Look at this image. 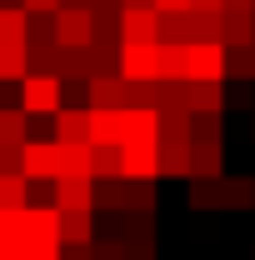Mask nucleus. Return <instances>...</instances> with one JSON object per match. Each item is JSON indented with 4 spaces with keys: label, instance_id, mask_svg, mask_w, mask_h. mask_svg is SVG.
<instances>
[{
    "label": "nucleus",
    "instance_id": "412c9836",
    "mask_svg": "<svg viewBox=\"0 0 255 260\" xmlns=\"http://www.w3.org/2000/svg\"><path fill=\"white\" fill-rule=\"evenodd\" d=\"M225 80H255V45H225Z\"/></svg>",
    "mask_w": 255,
    "mask_h": 260
},
{
    "label": "nucleus",
    "instance_id": "c756f323",
    "mask_svg": "<svg viewBox=\"0 0 255 260\" xmlns=\"http://www.w3.org/2000/svg\"><path fill=\"white\" fill-rule=\"evenodd\" d=\"M25 260H60V240H45V245H30Z\"/></svg>",
    "mask_w": 255,
    "mask_h": 260
},
{
    "label": "nucleus",
    "instance_id": "a878e982",
    "mask_svg": "<svg viewBox=\"0 0 255 260\" xmlns=\"http://www.w3.org/2000/svg\"><path fill=\"white\" fill-rule=\"evenodd\" d=\"M0 40H25V10L20 5H0Z\"/></svg>",
    "mask_w": 255,
    "mask_h": 260
},
{
    "label": "nucleus",
    "instance_id": "4be33fe9",
    "mask_svg": "<svg viewBox=\"0 0 255 260\" xmlns=\"http://www.w3.org/2000/svg\"><path fill=\"white\" fill-rule=\"evenodd\" d=\"M30 135V115L25 110H5L0 105V145H20Z\"/></svg>",
    "mask_w": 255,
    "mask_h": 260
},
{
    "label": "nucleus",
    "instance_id": "9b49d317",
    "mask_svg": "<svg viewBox=\"0 0 255 260\" xmlns=\"http://www.w3.org/2000/svg\"><path fill=\"white\" fill-rule=\"evenodd\" d=\"M185 110H220L225 115V80H185Z\"/></svg>",
    "mask_w": 255,
    "mask_h": 260
},
{
    "label": "nucleus",
    "instance_id": "5701e85b",
    "mask_svg": "<svg viewBox=\"0 0 255 260\" xmlns=\"http://www.w3.org/2000/svg\"><path fill=\"white\" fill-rule=\"evenodd\" d=\"M120 175V145H90V180Z\"/></svg>",
    "mask_w": 255,
    "mask_h": 260
},
{
    "label": "nucleus",
    "instance_id": "f03ea898",
    "mask_svg": "<svg viewBox=\"0 0 255 260\" xmlns=\"http://www.w3.org/2000/svg\"><path fill=\"white\" fill-rule=\"evenodd\" d=\"M60 105V75H20V110L25 115H50Z\"/></svg>",
    "mask_w": 255,
    "mask_h": 260
},
{
    "label": "nucleus",
    "instance_id": "58836bf2",
    "mask_svg": "<svg viewBox=\"0 0 255 260\" xmlns=\"http://www.w3.org/2000/svg\"><path fill=\"white\" fill-rule=\"evenodd\" d=\"M250 260H255V255H250Z\"/></svg>",
    "mask_w": 255,
    "mask_h": 260
},
{
    "label": "nucleus",
    "instance_id": "6e6552de",
    "mask_svg": "<svg viewBox=\"0 0 255 260\" xmlns=\"http://www.w3.org/2000/svg\"><path fill=\"white\" fill-rule=\"evenodd\" d=\"M130 140H155V110L150 105H120V145Z\"/></svg>",
    "mask_w": 255,
    "mask_h": 260
},
{
    "label": "nucleus",
    "instance_id": "c85d7f7f",
    "mask_svg": "<svg viewBox=\"0 0 255 260\" xmlns=\"http://www.w3.org/2000/svg\"><path fill=\"white\" fill-rule=\"evenodd\" d=\"M60 260H90V240H65Z\"/></svg>",
    "mask_w": 255,
    "mask_h": 260
},
{
    "label": "nucleus",
    "instance_id": "ddd939ff",
    "mask_svg": "<svg viewBox=\"0 0 255 260\" xmlns=\"http://www.w3.org/2000/svg\"><path fill=\"white\" fill-rule=\"evenodd\" d=\"M185 205L190 210H220V175H185Z\"/></svg>",
    "mask_w": 255,
    "mask_h": 260
},
{
    "label": "nucleus",
    "instance_id": "b1692460",
    "mask_svg": "<svg viewBox=\"0 0 255 260\" xmlns=\"http://www.w3.org/2000/svg\"><path fill=\"white\" fill-rule=\"evenodd\" d=\"M25 205V175L20 170H0V210Z\"/></svg>",
    "mask_w": 255,
    "mask_h": 260
},
{
    "label": "nucleus",
    "instance_id": "7c9ffc66",
    "mask_svg": "<svg viewBox=\"0 0 255 260\" xmlns=\"http://www.w3.org/2000/svg\"><path fill=\"white\" fill-rule=\"evenodd\" d=\"M0 170H20V145H0Z\"/></svg>",
    "mask_w": 255,
    "mask_h": 260
},
{
    "label": "nucleus",
    "instance_id": "20e7f679",
    "mask_svg": "<svg viewBox=\"0 0 255 260\" xmlns=\"http://www.w3.org/2000/svg\"><path fill=\"white\" fill-rule=\"evenodd\" d=\"M185 80H225V45L220 40H190Z\"/></svg>",
    "mask_w": 255,
    "mask_h": 260
},
{
    "label": "nucleus",
    "instance_id": "e433bc0d",
    "mask_svg": "<svg viewBox=\"0 0 255 260\" xmlns=\"http://www.w3.org/2000/svg\"><path fill=\"white\" fill-rule=\"evenodd\" d=\"M60 5H75V10H90V0H60Z\"/></svg>",
    "mask_w": 255,
    "mask_h": 260
},
{
    "label": "nucleus",
    "instance_id": "2f4dec72",
    "mask_svg": "<svg viewBox=\"0 0 255 260\" xmlns=\"http://www.w3.org/2000/svg\"><path fill=\"white\" fill-rule=\"evenodd\" d=\"M90 15H110L115 20L120 15V0H90Z\"/></svg>",
    "mask_w": 255,
    "mask_h": 260
},
{
    "label": "nucleus",
    "instance_id": "9d476101",
    "mask_svg": "<svg viewBox=\"0 0 255 260\" xmlns=\"http://www.w3.org/2000/svg\"><path fill=\"white\" fill-rule=\"evenodd\" d=\"M220 45H255V10H220Z\"/></svg>",
    "mask_w": 255,
    "mask_h": 260
},
{
    "label": "nucleus",
    "instance_id": "bb28decb",
    "mask_svg": "<svg viewBox=\"0 0 255 260\" xmlns=\"http://www.w3.org/2000/svg\"><path fill=\"white\" fill-rule=\"evenodd\" d=\"M90 260H125V250L110 235H90Z\"/></svg>",
    "mask_w": 255,
    "mask_h": 260
},
{
    "label": "nucleus",
    "instance_id": "f8f14e48",
    "mask_svg": "<svg viewBox=\"0 0 255 260\" xmlns=\"http://www.w3.org/2000/svg\"><path fill=\"white\" fill-rule=\"evenodd\" d=\"M220 210H255V175H220Z\"/></svg>",
    "mask_w": 255,
    "mask_h": 260
},
{
    "label": "nucleus",
    "instance_id": "2eb2a0df",
    "mask_svg": "<svg viewBox=\"0 0 255 260\" xmlns=\"http://www.w3.org/2000/svg\"><path fill=\"white\" fill-rule=\"evenodd\" d=\"M225 145L220 140H190V175H225Z\"/></svg>",
    "mask_w": 255,
    "mask_h": 260
},
{
    "label": "nucleus",
    "instance_id": "dca6fc26",
    "mask_svg": "<svg viewBox=\"0 0 255 260\" xmlns=\"http://www.w3.org/2000/svg\"><path fill=\"white\" fill-rule=\"evenodd\" d=\"M25 75H60V45L55 40L25 45Z\"/></svg>",
    "mask_w": 255,
    "mask_h": 260
},
{
    "label": "nucleus",
    "instance_id": "f3484780",
    "mask_svg": "<svg viewBox=\"0 0 255 260\" xmlns=\"http://www.w3.org/2000/svg\"><path fill=\"white\" fill-rule=\"evenodd\" d=\"M50 120H55V135L50 140H85V110L80 105H55Z\"/></svg>",
    "mask_w": 255,
    "mask_h": 260
},
{
    "label": "nucleus",
    "instance_id": "f257e3e1",
    "mask_svg": "<svg viewBox=\"0 0 255 260\" xmlns=\"http://www.w3.org/2000/svg\"><path fill=\"white\" fill-rule=\"evenodd\" d=\"M20 175L25 180H55L60 175V140H20Z\"/></svg>",
    "mask_w": 255,
    "mask_h": 260
},
{
    "label": "nucleus",
    "instance_id": "1a4fd4ad",
    "mask_svg": "<svg viewBox=\"0 0 255 260\" xmlns=\"http://www.w3.org/2000/svg\"><path fill=\"white\" fill-rule=\"evenodd\" d=\"M120 40L150 45V40H155V10H150V5H125V10H120Z\"/></svg>",
    "mask_w": 255,
    "mask_h": 260
},
{
    "label": "nucleus",
    "instance_id": "7ed1b4c3",
    "mask_svg": "<svg viewBox=\"0 0 255 260\" xmlns=\"http://www.w3.org/2000/svg\"><path fill=\"white\" fill-rule=\"evenodd\" d=\"M120 175L125 180H160V145L155 140H130V145H120Z\"/></svg>",
    "mask_w": 255,
    "mask_h": 260
},
{
    "label": "nucleus",
    "instance_id": "c9c22d12",
    "mask_svg": "<svg viewBox=\"0 0 255 260\" xmlns=\"http://www.w3.org/2000/svg\"><path fill=\"white\" fill-rule=\"evenodd\" d=\"M220 10H255V0H220Z\"/></svg>",
    "mask_w": 255,
    "mask_h": 260
},
{
    "label": "nucleus",
    "instance_id": "72a5a7b5",
    "mask_svg": "<svg viewBox=\"0 0 255 260\" xmlns=\"http://www.w3.org/2000/svg\"><path fill=\"white\" fill-rule=\"evenodd\" d=\"M185 10H220V0H185Z\"/></svg>",
    "mask_w": 255,
    "mask_h": 260
},
{
    "label": "nucleus",
    "instance_id": "39448f33",
    "mask_svg": "<svg viewBox=\"0 0 255 260\" xmlns=\"http://www.w3.org/2000/svg\"><path fill=\"white\" fill-rule=\"evenodd\" d=\"M115 75H125V80H155V40H150V45L120 40V50H115Z\"/></svg>",
    "mask_w": 255,
    "mask_h": 260
},
{
    "label": "nucleus",
    "instance_id": "0eeeda50",
    "mask_svg": "<svg viewBox=\"0 0 255 260\" xmlns=\"http://www.w3.org/2000/svg\"><path fill=\"white\" fill-rule=\"evenodd\" d=\"M50 20H55V45H90V10L55 5Z\"/></svg>",
    "mask_w": 255,
    "mask_h": 260
},
{
    "label": "nucleus",
    "instance_id": "473e14b6",
    "mask_svg": "<svg viewBox=\"0 0 255 260\" xmlns=\"http://www.w3.org/2000/svg\"><path fill=\"white\" fill-rule=\"evenodd\" d=\"M150 10H155V15H165V10H185V0H150Z\"/></svg>",
    "mask_w": 255,
    "mask_h": 260
},
{
    "label": "nucleus",
    "instance_id": "393cba45",
    "mask_svg": "<svg viewBox=\"0 0 255 260\" xmlns=\"http://www.w3.org/2000/svg\"><path fill=\"white\" fill-rule=\"evenodd\" d=\"M225 110H255V80H225Z\"/></svg>",
    "mask_w": 255,
    "mask_h": 260
},
{
    "label": "nucleus",
    "instance_id": "6ab92c4d",
    "mask_svg": "<svg viewBox=\"0 0 255 260\" xmlns=\"http://www.w3.org/2000/svg\"><path fill=\"white\" fill-rule=\"evenodd\" d=\"M185 140H225V120H220V110H190Z\"/></svg>",
    "mask_w": 255,
    "mask_h": 260
},
{
    "label": "nucleus",
    "instance_id": "4468645a",
    "mask_svg": "<svg viewBox=\"0 0 255 260\" xmlns=\"http://www.w3.org/2000/svg\"><path fill=\"white\" fill-rule=\"evenodd\" d=\"M160 145V175L185 180L190 175V140H155Z\"/></svg>",
    "mask_w": 255,
    "mask_h": 260
},
{
    "label": "nucleus",
    "instance_id": "aec40b11",
    "mask_svg": "<svg viewBox=\"0 0 255 260\" xmlns=\"http://www.w3.org/2000/svg\"><path fill=\"white\" fill-rule=\"evenodd\" d=\"M60 175H90V140H60Z\"/></svg>",
    "mask_w": 255,
    "mask_h": 260
},
{
    "label": "nucleus",
    "instance_id": "f704fd0d",
    "mask_svg": "<svg viewBox=\"0 0 255 260\" xmlns=\"http://www.w3.org/2000/svg\"><path fill=\"white\" fill-rule=\"evenodd\" d=\"M20 5H25V10H55L60 0H20Z\"/></svg>",
    "mask_w": 255,
    "mask_h": 260
},
{
    "label": "nucleus",
    "instance_id": "423d86ee",
    "mask_svg": "<svg viewBox=\"0 0 255 260\" xmlns=\"http://www.w3.org/2000/svg\"><path fill=\"white\" fill-rule=\"evenodd\" d=\"M50 205L55 210H95L90 175H55L50 180Z\"/></svg>",
    "mask_w": 255,
    "mask_h": 260
},
{
    "label": "nucleus",
    "instance_id": "cd10ccee",
    "mask_svg": "<svg viewBox=\"0 0 255 260\" xmlns=\"http://www.w3.org/2000/svg\"><path fill=\"white\" fill-rule=\"evenodd\" d=\"M115 240H120V235H115ZM120 250H125V260H160L155 240H120Z\"/></svg>",
    "mask_w": 255,
    "mask_h": 260
},
{
    "label": "nucleus",
    "instance_id": "4c0bfd02",
    "mask_svg": "<svg viewBox=\"0 0 255 260\" xmlns=\"http://www.w3.org/2000/svg\"><path fill=\"white\" fill-rule=\"evenodd\" d=\"M250 135H255V115H250Z\"/></svg>",
    "mask_w": 255,
    "mask_h": 260
},
{
    "label": "nucleus",
    "instance_id": "a211bd4d",
    "mask_svg": "<svg viewBox=\"0 0 255 260\" xmlns=\"http://www.w3.org/2000/svg\"><path fill=\"white\" fill-rule=\"evenodd\" d=\"M25 75V40H0V85H20Z\"/></svg>",
    "mask_w": 255,
    "mask_h": 260
}]
</instances>
